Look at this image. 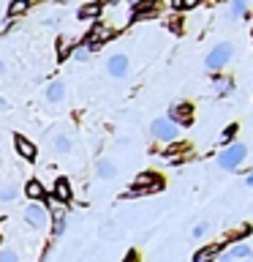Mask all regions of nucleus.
Listing matches in <instances>:
<instances>
[{
  "label": "nucleus",
  "instance_id": "obj_1",
  "mask_svg": "<svg viewBox=\"0 0 253 262\" xmlns=\"http://www.w3.org/2000/svg\"><path fill=\"white\" fill-rule=\"evenodd\" d=\"M242 159H245V145H229L226 150L218 156V164L223 169H234Z\"/></svg>",
  "mask_w": 253,
  "mask_h": 262
},
{
  "label": "nucleus",
  "instance_id": "obj_2",
  "mask_svg": "<svg viewBox=\"0 0 253 262\" xmlns=\"http://www.w3.org/2000/svg\"><path fill=\"white\" fill-rule=\"evenodd\" d=\"M153 137L155 139H163V142H171V139L177 137V120H171V118L155 120L153 123Z\"/></svg>",
  "mask_w": 253,
  "mask_h": 262
},
{
  "label": "nucleus",
  "instance_id": "obj_3",
  "mask_svg": "<svg viewBox=\"0 0 253 262\" xmlns=\"http://www.w3.org/2000/svg\"><path fill=\"white\" fill-rule=\"evenodd\" d=\"M232 44H218L215 49H212V52L207 55V69H212V71H218L220 66H226V60L229 57H232Z\"/></svg>",
  "mask_w": 253,
  "mask_h": 262
},
{
  "label": "nucleus",
  "instance_id": "obj_4",
  "mask_svg": "<svg viewBox=\"0 0 253 262\" xmlns=\"http://www.w3.org/2000/svg\"><path fill=\"white\" fill-rule=\"evenodd\" d=\"M161 186V180L155 172H144V175H139L136 178V183H134V191H131L128 196H136V194H147V191H153V188H158Z\"/></svg>",
  "mask_w": 253,
  "mask_h": 262
},
{
  "label": "nucleus",
  "instance_id": "obj_5",
  "mask_svg": "<svg viewBox=\"0 0 253 262\" xmlns=\"http://www.w3.org/2000/svg\"><path fill=\"white\" fill-rule=\"evenodd\" d=\"M24 221H28L30 227H36V229H41L46 224V210L41 208V205H36V202H30L28 208H24Z\"/></svg>",
  "mask_w": 253,
  "mask_h": 262
},
{
  "label": "nucleus",
  "instance_id": "obj_6",
  "mask_svg": "<svg viewBox=\"0 0 253 262\" xmlns=\"http://www.w3.org/2000/svg\"><path fill=\"white\" fill-rule=\"evenodd\" d=\"M169 118H171V120H177V123H185V126H188V123L193 120L191 104H174V106L169 110Z\"/></svg>",
  "mask_w": 253,
  "mask_h": 262
},
{
  "label": "nucleus",
  "instance_id": "obj_7",
  "mask_svg": "<svg viewBox=\"0 0 253 262\" xmlns=\"http://www.w3.org/2000/svg\"><path fill=\"white\" fill-rule=\"evenodd\" d=\"M109 74H112V77H125V74H128V57L125 55L109 57Z\"/></svg>",
  "mask_w": 253,
  "mask_h": 262
},
{
  "label": "nucleus",
  "instance_id": "obj_8",
  "mask_svg": "<svg viewBox=\"0 0 253 262\" xmlns=\"http://www.w3.org/2000/svg\"><path fill=\"white\" fill-rule=\"evenodd\" d=\"M109 36H112V30H109V28H101V25H98V28L87 36V47H90V49H98Z\"/></svg>",
  "mask_w": 253,
  "mask_h": 262
},
{
  "label": "nucleus",
  "instance_id": "obj_9",
  "mask_svg": "<svg viewBox=\"0 0 253 262\" xmlns=\"http://www.w3.org/2000/svg\"><path fill=\"white\" fill-rule=\"evenodd\" d=\"M16 150H19V156H22V159H28V161L36 159V145L28 142L24 137H16Z\"/></svg>",
  "mask_w": 253,
  "mask_h": 262
},
{
  "label": "nucleus",
  "instance_id": "obj_10",
  "mask_svg": "<svg viewBox=\"0 0 253 262\" xmlns=\"http://www.w3.org/2000/svg\"><path fill=\"white\" fill-rule=\"evenodd\" d=\"M55 200L57 202H71V186H68V180L60 178L55 183Z\"/></svg>",
  "mask_w": 253,
  "mask_h": 262
},
{
  "label": "nucleus",
  "instance_id": "obj_11",
  "mask_svg": "<svg viewBox=\"0 0 253 262\" xmlns=\"http://www.w3.org/2000/svg\"><path fill=\"white\" fill-rule=\"evenodd\" d=\"M24 194H28L30 200H41V196H44V186H41L38 180H28V186H24Z\"/></svg>",
  "mask_w": 253,
  "mask_h": 262
},
{
  "label": "nucleus",
  "instance_id": "obj_12",
  "mask_svg": "<svg viewBox=\"0 0 253 262\" xmlns=\"http://www.w3.org/2000/svg\"><path fill=\"white\" fill-rule=\"evenodd\" d=\"M63 96H65V88H63V82H52V85L46 88V98H49V101H60Z\"/></svg>",
  "mask_w": 253,
  "mask_h": 262
},
{
  "label": "nucleus",
  "instance_id": "obj_13",
  "mask_svg": "<svg viewBox=\"0 0 253 262\" xmlns=\"http://www.w3.org/2000/svg\"><path fill=\"white\" fill-rule=\"evenodd\" d=\"M30 8V0H11V6H8V16H19Z\"/></svg>",
  "mask_w": 253,
  "mask_h": 262
},
{
  "label": "nucleus",
  "instance_id": "obj_14",
  "mask_svg": "<svg viewBox=\"0 0 253 262\" xmlns=\"http://www.w3.org/2000/svg\"><path fill=\"white\" fill-rule=\"evenodd\" d=\"M98 14H101V3H87V6H82V11H79L82 19H90V16H98Z\"/></svg>",
  "mask_w": 253,
  "mask_h": 262
},
{
  "label": "nucleus",
  "instance_id": "obj_15",
  "mask_svg": "<svg viewBox=\"0 0 253 262\" xmlns=\"http://www.w3.org/2000/svg\"><path fill=\"white\" fill-rule=\"evenodd\" d=\"M218 246H212V249H201V251H196V262H210V259H215L218 257Z\"/></svg>",
  "mask_w": 253,
  "mask_h": 262
},
{
  "label": "nucleus",
  "instance_id": "obj_16",
  "mask_svg": "<svg viewBox=\"0 0 253 262\" xmlns=\"http://www.w3.org/2000/svg\"><path fill=\"white\" fill-rule=\"evenodd\" d=\"M55 235H63V229H65V213L60 208H55Z\"/></svg>",
  "mask_w": 253,
  "mask_h": 262
},
{
  "label": "nucleus",
  "instance_id": "obj_17",
  "mask_svg": "<svg viewBox=\"0 0 253 262\" xmlns=\"http://www.w3.org/2000/svg\"><path fill=\"white\" fill-rule=\"evenodd\" d=\"M68 55H71V41H68V38H60V41H57V57H60V60H65Z\"/></svg>",
  "mask_w": 253,
  "mask_h": 262
},
{
  "label": "nucleus",
  "instance_id": "obj_18",
  "mask_svg": "<svg viewBox=\"0 0 253 262\" xmlns=\"http://www.w3.org/2000/svg\"><path fill=\"white\" fill-rule=\"evenodd\" d=\"M98 175L101 178H114V164H109V161H98Z\"/></svg>",
  "mask_w": 253,
  "mask_h": 262
},
{
  "label": "nucleus",
  "instance_id": "obj_19",
  "mask_svg": "<svg viewBox=\"0 0 253 262\" xmlns=\"http://www.w3.org/2000/svg\"><path fill=\"white\" fill-rule=\"evenodd\" d=\"M16 196V188L14 186H0V202H11Z\"/></svg>",
  "mask_w": 253,
  "mask_h": 262
},
{
  "label": "nucleus",
  "instance_id": "obj_20",
  "mask_svg": "<svg viewBox=\"0 0 253 262\" xmlns=\"http://www.w3.org/2000/svg\"><path fill=\"white\" fill-rule=\"evenodd\" d=\"M215 90H218V93H229V90H232V79H229V77H218L215 79Z\"/></svg>",
  "mask_w": 253,
  "mask_h": 262
},
{
  "label": "nucleus",
  "instance_id": "obj_21",
  "mask_svg": "<svg viewBox=\"0 0 253 262\" xmlns=\"http://www.w3.org/2000/svg\"><path fill=\"white\" fill-rule=\"evenodd\" d=\"M153 8H155V0H144V3L136 8V16H139V19H142V16H147V14L153 11Z\"/></svg>",
  "mask_w": 253,
  "mask_h": 262
},
{
  "label": "nucleus",
  "instance_id": "obj_22",
  "mask_svg": "<svg viewBox=\"0 0 253 262\" xmlns=\"http://www.w3.org/2000/svg\"><path fill=\"white\" fill-rule=\"evenodd\" d=\"M250 249H248V246H234V249L232 251H229V257H250Z\"/></svg>",
  "mask_w": 253,
  "mask_h": 262
},
{
  "label": "nucleus",
  "instance_id": "obj_23",
  "mask_svg": "<svg viewBox=\"0 0 253 262\" xmlns=\"http://www.w3.org/2000/svg\"><path fill=\"white\" fill-rule=\"evenodd\" d=\"M19 259V254H16L14 249H3L0 251V262H16Z\"/></svg>",
  "mask_w": 253,
  "mask_h": 262
},
{
  "label": "nucleus",
  "instance_id": "obj_24",
  "mask_svg": "<svg viewBox=\"0 0 253 262\" xmlns=\"http://www.w3.org/2000/svg\"><path fill=\"white\" fill-rule=\"evenodd\" d=\"M55 147H57L60 153H68V150H71V142H68L65 137H57V139H55Z\"/></svg>",
  "mask_w": 253,
  "mask_h": 262
},
{
  "label": "nucleus",
  "instance_id": "obj_25",
  "mask_svg": "<svg viewBox=\"0 0 253 262\" xmlns=\"http://www.w3.org/2000/svg\"><path fill=\"white\" fill-rule=\"evenodd\" d=\"M171 3H174V8H193V6H199V0H171Z\"/></svg>",
  "mask_w": 253,
  "mask_h": 262
},
{
  "label": "nucleus",
  "instance_id": "obj_26",
  "mask_svg": "<svg viewBox=\"0 0 253 262\" xmlns=\"http://www.w3.org/2000/svg\"><path fill=\"white\" fill-rule=\"evenodd\" d=\"M87 55H90V47H87V44L79 47V49H73V57H77V60H85Z\"/></svg>",
  "mask_w": 253,
  "mask_h": 262
},
{
  "label": "nucleus",
  "instance_id": "obj_27",
  "mask_svg": "<svg viewBox=\"0 0 253 262\" xmlns=\"http://www.w3.org/2000/svg\"><path fill=\"white\" fill-rule=\"evenodd\" d=\"M245 11V0H234L232 3V14H242Z\"/></svg>",
  "mask_w": 253,
  "mask_h": 262
},
{
  "label": "nucleus",
  "instance_id": "obj_28",
  "mask_svg": "<svg viewBox=\"0 0 253 262\" xmlns=\"http://www.w3.org/2000/svg\"><path fill=\"white\" fill-rule=\"evenodd\" d=\"M234 134H237V126H229V128L223 131V142H226V139H232Z\"/></svg>",
  "mask_w": 253,
  "mask_h": 262
},
{
  "label": "nucleus",
  "instance_id": "obj_29",
  "mask_svg": "<svg viewBox=\"0 0 253 262\" xmlns=\"http://www.w3.org/2000/svg\"><path fill=\"white\" fill-rule=\"evenodd\" d=\"M204 229H207V224H199V227L193 229V235H196V237H199V235H204Z\"/></svg>",
  "mask_w": 253,
  "mask_h": 262
},
{
  "label": "nucleus",
  "instance_id": "obj_30",
  "mask_svg": "<svg viewBox=\"0 0 253 262\" xmlns=\"http://www.w3.org/2000/svg\"><path fill=\"white\" fill-rule=\"evenodd\" d=\"M248 186H253V172H250V175H248Z\"/></svg>",
  "mask_w": 253,
  "mask_h": 262
},
{
  "label": "nucleus",
  "instance_id": "obj_31",
  "mask_svg": "<svg viewBox=\"0 0 253 262\" xmlns=\"http://www.w3.org/2000/svg\"><path fill=\"white\" fill-rule=\"evenodd\" d=\"M0 77H3V63H0Z\"/></svg>",
  "mask_w": 253,
  "mask_h": 262
},
{
  "label": "nucleus",
  "instance_id": "obj_32",
  "mask_svg": "<svg viewBox=\"0 0 253 262\" xmlns=\"http://www.w3.org/2000/svg\"><path fill=\"white\" fill-rule=\"evenodd\" d=\"M3 104H6V101H3V98H0V110H3Z\"/></svg>",
  "mask_w": 253,
  "mask_h": 262
}]
</instances>
